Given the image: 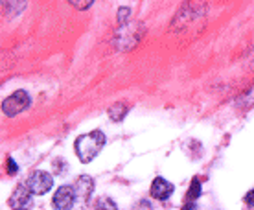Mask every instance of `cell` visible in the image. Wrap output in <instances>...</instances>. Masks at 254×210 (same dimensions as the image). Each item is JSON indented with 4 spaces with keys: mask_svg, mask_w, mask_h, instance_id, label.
<instances>
[{
    "mask_svg": "<svg viewBox=\"0 0 254 210\" xmlns=\"http://www.w3.org/2000/svg\"><path fill=\"white\" fill-rule=\"evenodd\" d=\"M173 194V185L162 177H157L151 185V196L159 201H166Z\"/></svg>",
    "mask_w": 254,
    "mask_h": 210,
    "instance_id": "8992f818",
    "label": "cell"
},
{
    "mask_svg": "<svg viewBox=\"0 0 254 210\" xmlns=\"http://www.w3.org/2000/svg\"><path fill=\"white\" fill-rule=\"evenodd\" d=\"M76 198L77 196L74 186H61L54 194V207H56V210H70L74 201H76Z\"/></svg>",
    "mask_w": 254,
    "mask_h": 210,
    "instance_id": "277c9868",
    "label": "cell"
},
{
    "mask_svg": "<svg viewBox=\"0 0 254 210\" xmlns=\"http://www.w3.org/2000/svg\"><path fill=\"white\" fill-rule=\"evenodd\" d=\"M245 205H249V207H254V190L247 192V196H245Z\"/></svg>",
    "mask_w": 254,
    "mask_h": 210,
    "instance_id": "30bf717a",
    "label": "cell"
},
{
    "mask_svg": "<svg viewBox=\"0 0 254 210\" xmlns=\"http://www.w3.org/2000/svg\"><path fill=\"white\" fill-rule=\"evenodd\" d=\"M72 4H74V6L76 7H81V9H85V7H89V6H92V2H72Z\"/></svg>",
    "mask_w": 254,
    "mask_h": 210,
    "instance_id": "4fadbf2b",
    "label": "cell"
},
{
    "mask_svg": "<svg viewBox=\"0 0 254 210\" xmlns=\"http://www.w3.org/2000/svg\"><path fill=\"white\" fill-rule=\"evenodd\" d=\"M7 172L11 173H17V164H15V162H13V159H7Z\"/></svg>",
    "mask_w": 254,
    "mask_h": 210,
    "instance_id": "8fae6325",
    "label": "cell"
},
{
    "mask_svg": "<svg viewBox=\"0 0 254 210\" xmlns=\"http://www.w3.org/2000/svg\"><path fill=\"white\" fill-rule=\"evenodd\" d=\"M32 192H30V188H28V185H19L15 190H13L11 198H9V207H13V209L17 210H22L26 209L28 205H30V199H32Z\"/></svg>",
    "mask_w": 254,
    "mask_h": 210,
    "instance_id": "5b68a950",
    "label": "cell"
},
{
    "mask_svg": "<svg viewBox=\"0 0 254 210\" xmlns=\"http://www.w3.org/2000/svg\"><path fill=\"white\" fill-rule=\"evenodd\" d=\"M105 146V135L102 131H90L87 135H81V137H77L76 139V155L77 159L81 160V162H90V160L94 159L98 153L102 151V147Z\"/></svg>",
    "mask_w": 254,
    "mask_h": 210,
    "instance_id": "6da1fadb",
    "label": "cell"
},
{
    "mask_svg": "<svg viewBox=\"0 0 254 210\" xmlns=\"http://www.w3.org/2000/svg\"><path fill=\"white\" fill-rule=\"evenodd\" d=\"M74 190H76V196H79V198H83V199H89L92 190H94V181H92V177L81 175V177L76 181Z\"/></svg>",
    "mask_w": 254,
    "mask_h": 210,
    "instance_id": "52a82bcc",
    "label": "cell"
},
{
    "mask_svg": "<svg viewBox=\"0 0 254 210\" xmlns=\"http://www.w3.org/2000/svg\"><path fill=\"white\" fill-rule=\"evenodd\" d=\"M199 194H201V183H199L197 179H193L190 190L186 194V203H195V199L199 198Z\"/></svg>",
    "mask_w": 254,
    "mask_h": 210,
    "instance_id": "9c48e42d",
    "label": "cell"
},
{
    "mask_svg": "<svg viewBox=\"0 0 254 210\" xmlns=\"http://www.w3.org/2000/svg\"><path fill=\"white\" fill-rule=\"evenodd\" d=\"M30 107V96L26 94L24 90H17L11 96H7L2 102V113L6 116H15L22 113L24 109Z\"/></svg>",
    "mask_w": 254,
    "mask_h": 210,
    "instance_id": "7a4b0ae2",
    "label": "cell"
},
{
    "mask_svg": "<svg viewBox=\"0 0 254 210\" xmlns=\"http://www.w3.org/2000/svg\"><path fill=\"white\" fill-rule=\"evenodd\" d=\"M127 111H129V109H127L126 103L120 102V103L111 105V107H109V111H107V115L113 122H122V120H124V116L127 115Z\"/></svg>",
    "mask_w": 254,
    "mask_h": 210,
    "instance_id": "ba28073f",
    "label": "cell"
},
{
    "mask_svg": "<svg viewBox=\"0 0 254 210\" xmlns=\"http://www.w3.org/2000/svg\"><path fill=\"white\" fill-rule=\"evenodd\" d=\"M181 210H197V207H195V203H186Z\"/></svg>",
    "mask_w": 254,
    "mask_h": 210,
    "instance_id": "5bb4252c",
    "label": "cell"
},
{
    "mask_svg": "<svg viewBox=\"0 0 254 210\" xmlns=\"http://www.w3.org/2000/svg\"><path fill=\"white\" fill-rule=\"evenodd\" d=\"M127 15H129V9H127V7H126V9L122 7V9H120V15H118L120 22H126V17H127Z\"/></svg>",
    "mask_w": 254,
    "mask_h": 210,
    "instance_id": "7c38bea8",
    "label": "cell"
},
{
    "mask_svg": "<svg viewBox=\"0 0 254 210\" xmlns=\"http://www.w3.org/2000/svg\"><path fill=\"white\" fill-rule=\"evenodd\" d=\"M26 185L30 188L33 196H43L46 192H50L52 185H54V179L48 172H33L30 177L26 179Z\"/></svg>",
    "mask_w": 254,
    "mask_h": 210,
    "instance_id": "3957f363",
    "label": "cell"
}]
</instances>
